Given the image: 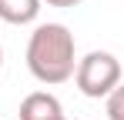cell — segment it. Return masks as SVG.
Returning <instances> with one entry per match:
<instances>
[{
	"label": "cell",
	"mask_w": 124,
	"mask_h": 120,
	"mask_svg": "<svg viewBox=\"0 0 124 120\" xmlns=\"http://www.w3.org/2000/svg\"><path fill=\"white\" fill-rule=\"evenodd\" d=\"M0 67H3V50H0Z\"/></svg>",
	"instance_id": "52a82bcc"
},
{
	"label": "cell",
	"mask_w": 124,
	"mask_h": 120,
	"mask_svg": "<svg viewBox=\"0 0 124 120\" xmlns=\"http://www.w3.org/2000/svg\"><path fill=\"white\" fill-rule=\"evenodd\" d=\"M74 83L84 97L91 100H101L107 97L117 83H121V60L107 50H91L77 60L74 67Z\"/></svg>",
	"instance_id": "7a4b0ae2"
},
{
	"label": "cell",
	"mask_w": 124,
	"mask_h": 120,
	"mask_svg": "<svg viewBox=\"0 0 124 120\" xmlns=\"http://www.w3.org/2000/svg\"><path fill=\"white\" fill-rule=\"evenodd\" d=\"M37 13H40V0H0V20L3 23L23 27V23H34Z\"/></svg>",
	"instance_id": "277c9868"
},
{
	"label": "cell",
	"mask_w": 124,
	"mask_h": 120,
	"mask_svg": "<svg viewBox=\"0 0 124 120\" xmlns=\"http://www.w3.org/2000/svg\"><path fill=\"white\" fill-rule=\"evenodd\" d=\"M104 100H107V120H124V83H117Z\"/></svg>",
	"instance_id": "5b68a950"
},
{
	"label": "cell",
	"mask_w": 124,
	"mask_h": 120,
	"mask_svg": "<svg viewBox=\"0 0 124 120\" xmlns=\"http://www.w3.org/2000/svg\"><path fill=\"white\" fill-rule=\"evenodd\" d=\"M77 67V43L64 23H37L27 40V70L34 80L57 87L74 77Z\"/></svg>",
	"instance_id": "6da1fadb"
},
{
	"label": "cell",
	"mask_w": 124,
	"mask_h": 120,
	"mask_svg": "<svg viewBox=\"0 0 124 120\" xmlns=\"http://www.w3.org/2000/svg\"><path fill=\"white\" fill-rule=\"evenodd\" d=\"M20 120H67L61 100L47 90H34L20 100Z\"/></svg>",
	"instance_id": "3957f363"
},
{
	"label": "cell",
	"mask_w": 124,
	"mask_h": 120,
	"mask_svg": "<svg viewBox=\"0 0 124 120\" xmlns=\"http://www.w3.org/2000/svg\"><path fill=\"white\" fill-rule=\"evenodd\" d=\"M40 3H50V7H77L84 0H40Z\"/></svg>",
	"instance_id": "8992f818"
}]
</instances>
